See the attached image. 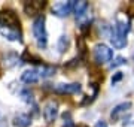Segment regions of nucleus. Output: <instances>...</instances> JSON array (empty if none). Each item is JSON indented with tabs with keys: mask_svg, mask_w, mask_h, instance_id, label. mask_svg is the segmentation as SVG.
<instances>
[{
	"mask_svg": "<svg viewBox=\"0 0 134 127\" xmlns=\"http://www.w3.org/2000/svg\"><path fill=\"white\" fill-rule=\"evenodd\" d=\"M72 2H58L52 6V14H55L57 17H67V15L72 12Z\"/></svg>",
	"mask_w": 134,
	"mask_h": 127,
	"instance_id": "obj_7",
	"label": "nucleus"
},
{
	"mask_svg": "<svg viewBox=\"0 0 134 127\" xmlns=\"http://www.w3.org/2000/svg\"><path fill=\"white\" fill-rule=\"evenodd\" d=\"M37 72H39L40 78H49V76L55 75V67L54 66H45V64H42L40 67H37Z\"/></svg>",
	"mask_w": 134,
	"mask_h": 127,
	"instance_id": "obj_15",
	"label": "nucleus"
},
{
	"mask_svg": "<svg viewBox=\"0 0 134 127\" xmlns=\"http://www.w3.org/2000/svg\"><path fill=\"white\" fill-rule=\"evenodd\" d=\"M39 79H40V76H39L37 69H29V70L21 73V81L25 84H34L37 82Z\"/></svg>",
	"mask_w": 134,
	"mask_h": 127,
	"instance_id": "obj_9",
	"label": "nucleus"
},
{
	"mask_svg": "<svg viewBox=\"0 0 134 127\" xmlns=\"http://www.w3.org/2000/svg\"><path fill=\"white\" fill-rule=\"evenodd\" d=\"M31 124V117L27 114H18L14 117V126L15 127H29Z\"/></svg>",
	"mask_w": 134,
	"mask_h": 127,
	"instance_id": "obj_13",
	"label": "nucleus"
},
{
	"mask_svg": "<svg viewBox=\"0 0 134 127\" xmlns=\"http://www.w3.org/2000/svg\"><path fill=\"white\" fill-rule=\"evenodd\" d=\"M69 45H70V40H69V38L67 36H61L60 39H58V51L60 52H64V51H67V48H69Z\"/></svg>",
	"mask_w": 134,
	"mask_h": 127,
	"instance_id": "obj_16",
	"label": "nucleus"
},
{
	"mask_svg": "<svg viewBox=\"0 0 134 127\" xmlns=\"http://www.w3.org/2000/svg\"><path fill=\"white\" fill-rule=\"evenodd\" d=\"M125 61H127V60H125L124 57H116V59L110 63V67L115 69V67H118V66H122V64H125Z\"/></svg>",
	"mask_w": 134,
	"mask_h": 127,
	"instance_id": "obj_18",
	"label": "nucleus"
},
{
	"mask_svg": "<svg viewBox=\"0 0 134 127\" xmlns=\"http://www.w3.org/2000/svg\"><path fill=\"white\" fill-rule=\"evenodd\" d=\"M133 60H134V54H133Z\"/></svg>",
	"mask_w": 134,
	"mask_h": 127,
	"instance_id": "obj_21",
	"label": "nucleus"
},
{
	"mask_svg": "<svg viewBox=\"0 0 134 127\" xmlns=\"http://www.w3.org/2000/svg\"><path fill=\"white\" fill-rule=\"evenodd\" d=\"M0 34L3 38H6L8 40L23 42V34H21L19 29H5V27H0Z\"/></svg>",
	"mask_w": 134,
	"mask_h": 127,
	"instance_id": "obj_8",
	"label": "nucleus"
},
{
	"mask_svg": "<svg viewBox=\"0 0 134 127\" xmlns=\"http://www.w3.org/2000/svg\"><path fill=\"white\" fill-rule=\"evenodd\" d=\"M33 36L34 40L40 49L46 48L48 44V33H46V25H45V17L43 15H37L33 21Z\"/></svg>",
	"mask_w": 134,
	"mask_h": 127,
	"instance_id": "obj_1",
	"label": "nucleus"
},
{
	"mask_svg": "<svg viewBox=\"0 0 134 127\" xmlns=\"http://www.w3.org/2000/svg\"><path fill=\"white\" fill-rule=\"evenodd\" d=\"M0 27H5V29H19V18L14 9L0 10Z\"/></svg>",
	"mask_w": 134,
	"mask_h": 127,
	"instance_id": "obj_2",
	"label": "nucleus"
},
{
	"mask_svg": "<svg viewBox=\"0 0 134 127\" xmlns=\"http://www.w3.org/2000/svg\"><path fill=\"white\" fill-rule=\"evenodd\" d=\"M45 6H46V2L45 0H33V2H24V12L29 17H34V15L40 14L43 9H45Z\"/></svg>",
	"mask_w": 134,
	"mask_h": 127,
	"instance_id": "obj_5",
	"label": "nucleus"
},
{
	"mask_svg": "<svg viewBox=\"0 0 134 127\" xmlns=\"http://www.w3.org/2000/svg\"><path fill=\"white\" fill-rule=\"evenodd\" d=\"M43 118H45V121L51 124L57 120L58 117V103L55 100H48V102L45 103V106H43Z\"/></svg>",
	"mask_w": 134,
	"mask_h": 127,
	"instance_id": "obj_4",
	"label": "nucleus"
},
{
	"mask_svg": "<svg viewBox=\"0 0 134 127\" xmlns=\"http://www.w3.org/2000/svg\"><path fill=\"white\" fill-rule=\"evenodd\" d=\"M96 127H107V123H106L104 120H100V121L96 124Z\"/></svg>",
	"mask_w": 134,
	"mask_h": 127,
	"instance_id": "obj_20",
	"label": "nucleus"
},
{
	"mask_svg": "<svg viewBox=\"0 0 134 127\" xmlns=\"http://www.w3.org/2000/svg\"><path fill=\"white\" fill-rule=\"evenodd\" d=\"M130 29H131V25H130V21H128V20H125V18H118V21H116L115 27H113V30H115L116 33L124 34V36H127V33L130 31Z\"/></svg>",
	"mask_w": 134,
	"mask_h": 127,
	"instance_id": "obj_12",
	"label": "nucleus"
},
{
	"mask_svg": "<svg viewBox=\"0 0 134 127\" xmlns=\"http://www.w3.org/2000/svg\"><path fill=\"white\" fill-rule=\"evenodd\" d=\"M110 42H112V45H113L115 48L121 49V48H124L125 45H127V36L116 33L115 30H113L112 34H110Z\"/></svg>",
	"mask_w": 134,
	"mask_h": 127,
	"instance_id": "obj_11",
	"label": "nucleus"
},
{
	"mask_svg": "<svg viewBox=\"0 0 134 127\" xmlns=\"http://www.w3.org/2000/svg\"><path fill=\"white\" fill-rule=\"evenodd\" d=\"M21 97L23 100L27 103H33V93L29 91V90H24V91H21Z\"/></svg>",
	"mask_w": 134,
	"mask_h": 127,
	"instance_id": "obj_17",
	"label": "nucleus"
},
{
	"mask_svg": "<svg viewBox=\"0 0 134 127\" xmlns=\"http://www.w3.org/2000/svg\"><path fill=\"white\" fill-rule=\"evenodd\" d=\"M92 55H94V60L96 63L98 64H103V63H107L112 60L113 57V51L104 44H98L94 46V51H92Z\"/></svg>",
	"mask_w": 134,
	"mask_h": 127,
	"instance_id": "obj_3",
	"label": "nucleus"
},
{
	"mask_svg": "<svg viewBox=\"0 0 134 127\" xmlns=\"http://www.w3.org/2000/svg\"><path fill=\"white\" fill-rule=\"evenodd\" d=\"M82 90L81 84L77 82H72V84H58L55 85L54 91L55 93H60V94H76Z\"/></svg>",
	"mask_w": 134,
	"mask_h": 127,
	"instance_id": "obj_6",
	"label": "nucleus"
},
{
	"mask_svg": "<svg viewBox=\"0 0 134 127\" xmlns=\"http://www.w3.org/2000/svg\"><path fill=\"white\" fill-rule=\"evenodd\" d=\"M121 78H122V73H121V72H118V73H116V75H115V76H113V78H112V82L115 84V82H116V81H119V79H121Z\"/></svg>",
	"mask_w": 134,
	"mask_h": 127,
	"instance_id": "obj_19",
	"label": "nucleus"
},
{
	"mask_svg": "<svg viewBox=\"0 0 134 127\" xmlns=\"http://www.w3.org/2000/svg\"><path fill=\"white\" fill-rule=\"evenodd\" d=\"M130 108H131V102H124V103L116 105V106L113 108V111L110 112V118H112L113 121H116V120H118L122 114H125L127 111H128Z\"/></svg>",
	"mask_w": 134,
	"mask_h": 127,
	"instance_id": "obj_10",
	"label": "nucleus"
},
{
	"mask_svg": "<svg viewBox=\"0 0 134 127\" xmlns=\"http://www.w3.org/2000/svg\"><path fill=\"white\" fill-rule=\"evenodd\" d=\"M88 9V3L85 0H79V2H75L73 0V5H72V12L76 14V17H81L83 15V12Z\"/></svg>",
	"mask_w": 134,
	"mask_h": 127,
	"instance_id": "obj_14",
	"label": "nucleus"
}]
</instances>
